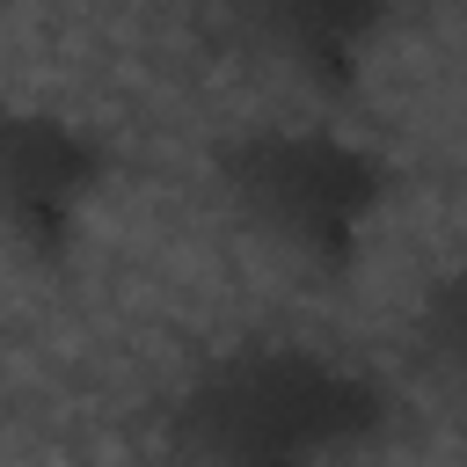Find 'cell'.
<instances>
[{
	"mask_svg": "<svg viewBox=\"0 0 467 467\" xmlns=\"http://www.w3.org/2000/svg\"><path fill=\"white\" fill-rule=\"evenodd\" d=\"M117 153L58 109H0V255L22 270H66Z\"/></svg>",
	"mask_w": 467,
	"mask_h": 467,
	"instance_id": "cell-4",
	"label": "cell"
},
{
	"mask_svg": "<svg viewBox=\"0 0 467 467\" xmlns=\"http://www.w3.org/2000/svg\"><path fill=\"white\" fill-rule=\"evenodd\" d=\"M387 423V387L306 343H255L212 358L168 401V445L219 467H306L372 445Z\"/></svg>",
	"mask_w": 467,
	"mask_h": 467,
	"instance_id": "cell-2",
	"label": "cell"
},
{
	"mask_svg": "<svg viewBox=\"0 0 467 467\" xmlns=\"http://www.w3.org/2000/svg\"><path fill=\"white\" fill-rule=\"evenodd\" d=\"M204 29L277 95L343 109L394 29V0H204Z\"/></svg>",
	"mask_w": 467,
	"mask_h": 467,
	"instance_id": "cell-3",
	"label": "cell"
},
{
	"mask_svg": "<svg viewBox=\"0 0 467 467\" xmlns=\"http://www.w3.org/2000/svg\"><path fill=\"white\" fill-rule=\"evenodd\" d=\"M416 358H423L431 387L467 416V270L431 285V299L416 314Z\"/></svg>",
	"mask_w": 467,
	"mask_h": 467,
	"instance_id": "cell-5",
	"label": "cell"
},
{
	"mask_svg": "<svg viewBox=\"0 0 467 467\" xmlns=\"http://www.w3.org/2000/svg\"><path fill=\"white\" fill-rule=\"evenodd\" d=\"M212 197L270 263L314 285H343L358 277L387 219L394 168L358 131H336L321 117H285L234 131L212 153Z\"/></svg>",
	"mask_w": 467,
	"mask_h": 467,
	"instance_id": "cell-1",
	"label": "cell"
}]
</instances>
